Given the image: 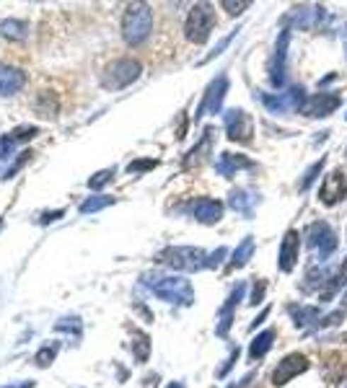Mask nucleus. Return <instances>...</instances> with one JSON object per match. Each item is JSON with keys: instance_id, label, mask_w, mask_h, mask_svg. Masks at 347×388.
<instances>
[{"instance_id": "f257e3e1", "label": "nucleus", "mask_w": 347, "mask_h": 388, "mask_svg": "<svg viewBox=\"0 0 347 388\" xmlns=\"http://www.w3.org/2000/svg\"><path fill=\"white\" fill-rule=\"evenodd\" d=\"M153 31V11L145 3H132L122 16V37L130 47H140Z\"/></svg>"}, {"instance_id": "f03ea898", "label": "nucleus", "mask_w": 347, "mask_h": 388, "mask_svg": "<svg viewBox=\"0 0 347 388\" xmlns=\"http://www.w3.org/2000/svg\"><path fill=\"white\" fill-rule=\"evenodd\" d=\"M212 26H215V11L207 3H200L189 11L187 23H184V37L192 42V45H203L210 37Z\"/></svg>"}, {"instance_id": "7ed1b4c3", "label": "nucleus", "mask_w": 347, "mask_h": 388, "mask_svg": "<svg viewBox=\"0 0 347 388\" xmlns=\"http://www.w3.org/2000/svg\"><path fill=\"white\" fill-rule=\"evenodd\" d=\"M164 264H171L174 269H184V272H197L200 267H205V251L200 249H189V246H179V249H166L161 254Z\"/></svg>"}, {"instance_id": "20e7f679", "label": "nucleus", "mask_w": 347, "mask_h": 388, "mask_svg": "<svg viewBox=\"0 0 347 388\" xmlns=\"http://www.w3.org/2000/svg\"><path fill=\"white\" fill-rule=\"evenodd\" d=\"M151 287L156 295L171 300V303H184V306L192 303V287H189L187 280H179V277H159V283H151Z\"/></svg>"}, {"instance_id": "39448f33", "label": "nucleus", "mask_w": 347, "mask_h": 388, "mask_svg": "<svg viewBox=\"0 0 347 388\" xmlns=\"http://www.w3.org/2000/svg\"><path fill=\"white\" fill-rule=\"evenodd\" d=\"M306 244H309V249L319 251L322 259H326V256L337 249V236H334V231L329 225L317 220V223H311L309 228H306Z\"/></svg>"}, {"instance_id": "423d86ee", "label": "nucleus", "mask_w": 347, "mask_h": 388, "mask_svg": "<svg viewBox=\"0 0 347 388\" xmlns=\"http://www.w3.org/2000/svg\"><path fill=\"white\" fill-rule=\"evenodd\" d=\"M137 75H140V65L130 57H122V60H114L109 65L104 75V86L106 89H125L132 81H137Z\"/></svg>"}, {"instance_id": "0eeeda50", "label": "nucleus", "mask_w": 347, "mask_h": 388, "mask_svg": "<svg viewBox=\"0 0 347 388\" xmlns=\"http://www.w3.org/2000/svg\"><path fill=\"white\" fill-rule=\"evenodd\" d=\"M309 370V358L301 352L288 355L285 360H280V365L272 370V386H285L288 381H293L295 375H301Z\"/></svg>"}, {"instance_id": "6e6552de", "label": "nucleus", "mask_w": 347, "mask_h": 388, "mask_svg": "<svg viewBox=\"0 0 347 388\" xmlns=\"http://www.w3.org/2000/svg\"><path fill=\"white\" fill-rule=\"evenodd\" d=\"M306 91L301 89V86H293V89L288 91V93H283V96H264V106L270 109V112L275 114H285V112H293V109H298L301 112L303 101H306V96H303Z\"/></svg>"}, {"instance_id": "1a4fd4ad", "label": "nucleus", "mask_w": 347, "mask_h": 388, "mask_svg": "<svg viewBox=\"0 0 347 388\" xmlns=\"http://www.w3.org/2000/svg\"><path fill=\"white\" fill-rule=\"evenodd\" d=\"M226 132H228V137L236 142H249L251 132H254V127H251V117L246 112H241V109L228 112L226 114Z\"/></svg>"}, {"instance_id": "9d476101", "label": "nucleus", "mask_w": 347, "mask_h": 388, "mask_svg": "<svg viewBox=\"0 0 347 388\" xmlns=\"http://www.w3.org/2000/svg\"><path fill=\"white\" fill-rule=\"evenodd\" d=\"M340 101L342 98L337 93H317V96L303 101L301 114H306V117H326V114H332L340 106Z\"/></svg>"}, {"instance_id": "9b49d317", "label": "nucleus", "mask_w": 347, "mask_h": 388, "mask_svg": "<svg viewBox=\"0 0 347 388\" xmlns=\"http://www.w3.org/2000/svg\"><path fill=\"white\" fill-rule=\"evenodd\" d=\"M228 91V78H215V81L207 86V91H205V98L203 104H200V109H197V117H203L205 112H220V104H223V96H226Z\"/></svg>"}, {"instance_id": "f8f14e48", "label": "nucleus", "mask_w": 347, "mask_h": 388, "mask_svg": "<svg viewBox=\"0 0 347 388\" xmlns=\"http://www.w3.org/2000/svg\"><path fill=\"white\" fill-rule=\"evenodd\" d=\"M345 192H347V181H345V176H342V171H332L324 179V184H322L319 200L332 207V205H337V202L345 197Z\"/></svg>"}, {"instance_id": "ddd939ff", "label": "nucleus", "mask_w": 347, "mask_h": 388, "mask_svg": "<svg viewBox=\"0 0 347 388\" xmlns=\"http://www.w3.org/2000/svg\"><path fill=\"white\" fill-rule=\"evenodd\" d=\"M298 249H301V239H298V231H288L283 244H280V269L283 272H293L295 261H298Z\"/></svg>"}, {"instance_id": "4468645a", "label": "nucleus", "mask_w": 347, "mask_h": 388, "mask_svg": "<svg viewBox=\"0 0 347 388\" xmlns=\"http://www.w3.org/2000/svg\"><path fill=\"white\" fill-rule=\"evenodd\" d=\"M285 50H288V31H283L278 39V50H275V57H272V65H270V78L275 86H283L285 81Z\"/></svg>"}, {"instance_id": "2eb2a0df", "label": "nucleus", "mask_w": 347, "mask_h": 388, "mask_svg": "<svg viewBox=\"0 0 347 388\" xmlns=\"http://www.w3.org/2000/svg\"><path fill=\"white\" fill-rule=\"evenodd\" d=\"M195 217L205 225L218 223L220 217H223V205L215 202V200H200L197 202V207H195Z\"/></svg>"}, {"instance_id": "dca6fc26", "label": "nucleus", "mask_w": 347, "mask_h": 388, "mask_svg": "<svg viewBox=\"0 0 347 388\" xmlns=\"http://www.w3.org/2000/svg\"><path fill=\"white\" fill-rule=\"evenodd\" d=\"M241 295H244V285H239V287L228 295V303L223 306V311H220V324H218V329H215V334H220V336L228 334V326L234 321V308H236V303L241 300Z\"/></svg>"}, {"instance_id": "f3484780", "label": "nucleus", "mask_w": 347, "mask_h": 388, "mask_svg": "<svg viewBox=\"0 0 347 388\" xmlns=\"http://www.w3.org/2000/svg\"><path fill=\"white\" fill-rule=\"evenodd\" d=\"M23 86V75L18 70H11V67H3L0 65V96L6 93H13L16 89Z\"/></svg>"}, {"instance_id": "a211bd4d", "label": "nucleus", "mask_w": 347, "mask_h": 388, "mask_svg": "<svg viewBox=\"0 0 347 388\" xmlns=\"http://www.w3.org/2000/svg\"><path fill=\"white\" fill-rule=\"evenodd\" d=\"M288 311L293 316L295 326H309V324L319 321V308L314 306H290Z\"/></svg>"}, {"instance_id": "6ab92c4d", "label": "nucleus", "mask_w": 347, "mask_h": 388, "mask_svg": "<svg viewBox=\"0 0 347 388\" xmlns=\"http://www.w3.org/2000/svg\"><path fill=\"white\" fill-rule=\"evenodd\" d=\"M272 342H275V331L272 329H267V331H262V334L251 342V350H249V358L251 360H259V358H264L267 352H270V347H272Z\"/></svg>"}, {"instance_id": "aec40b11", "label": "nucleus", "mask_w": 347, "mask_h": 388, "mask_svg": "<svg viewBox=\"0 0 347 388\" xmlns=\"http://www.w3.org/2000/svg\"><path fill=\"white\" fill-rule=\"evenodd\" d=\"M251 254H254V239L251 236H246V239L241 241V246L234 251V259H231V264H228V269H239L244 267L246 261L251 259Z\"/></svg>"}, {"instance_id": "412c9836", "label": "nucleus", "mask_w": 347, "mask_h": 388, "mask_svg": "<svg viewBox=\"0 0 347 388\" xmlns=\"http://www.w3.org/2000/svg\"><path fill=\"white\" fill-rule=\"evenodd\" d=\"M241 166H251L249 158H241V156H234V153H223L220 156V164H218V171L223 176H231L236 169H241Z\"/></svg>"}, {"instance_id": "4be33fe9", "label": "nucleus", "mask_w": 347, "mask_h": 388, "mask_svg": "<svg viewBox=\"0 0 347 388\" xmlns=\"http://www.w3.org/2000/svg\"><path fill=\"white\" fill-rule=\"evenodd\" d=\"M254 202H257V197H249L246 192L231 194V205H234V210H239L244 215H251V205H254Z\"/></svg>"}, {"instance_id": "5701e85b", "label": "nucleus", "mask_w": 347, "mask_h": 388, "mask_svg": "<svg viewBox=\"0 0 347 388\" xmlns=\"http://www.w3.org/2000/svg\"><path fill=\"white\" fill-rule=\"evenodd\" d=\"M319 16H322V11H319V8H306V13H303V8H301V11H298V16H295V21H298V26H303V29H311Z\"/></svg>"}, {"instance_id": "b1692460", "label": "nucleus", "mask_w": 347, "mask_h": 388, "mask_svg": "<svg viewBox=\"0 0 347 388\" xmlns=\"http://www.w3.org/2000/svg\"><path fill=\"white\" fill-rule=\"evenodd\" d=\"M322 169H324V158H322L319 164H314V166L309 169V171H306V176L301 179V189H309L311 184H314V179H317V173L322 171Z\"/></svg>"}, {"instance_id": "393cba45", "label": "nucleus", "mask_w": 347, "mask_h": 388, "mask_svg": "<svg viewBox=\"0 0 347 388\" xmlns=\"http://www.w3.org/2000/svg\"><path fill=\"white\" fill-rule=\"evenodd\" d=\"M324 275H326V272H324L322 267H314V269L309 272V283L303 285V290H306V292L314 290V287H317V285L322 283V277H324Z\"/></svg>"}, {"instance_id": "a878e982", "label": "nucleus", "mask_w": 347, "mask_h": 388, "mask_svg": "<svg viewBox=\"0 0 347 388\" xmlns=\"http://www.w3.org/2000/svg\"><path fill=\"white\" fill-rule=\"evenodd\" d=\"M345 283V277H329V287L326 290H322V300H329L334 295V292L340 290V285Z\"/></svg>"}, {"instance_id": "bb28decb", "label": "nucleus", "mask_w": 347, "mask_h": 388, "mask_svg": "<svg viewBox=\"0 0 347 388\" xmlns=\"http://www.w3.org/2000/svg\"><path fill=\"white\" fill-rule=\"evenodd\" d=\"M223 8H226L231 16H239L244 8H249V3H246V0H244V3H231V0H223Z\"/></svg>"}, {"instance_id": "cd10ccee", "label": "nucleus", "mask_w": 347, "mask_h": 388, "mask_svg": "<svg viewBox=\"0 0 347 388\" xmlns=\"http://www.w3.org/2000/svg\"><path fill=\"white\" fill-rule=\"evenodd\" d=\"M112 176H114V169H112V171H101V173H96V179H91V181H89V187L98 189L101 184H104V181L112 179Z\"/></svg>"}, {"instance_id": "c85d7f7f", "label": "nucleus", "mask_w": 347, "mask_h": 388, "mask_svg": "<svg viewBox=\"0 0 347 388\" xmlns=\"http://www.w3.org/2000/svg\"><path fill=\"white\" fill-rule=\"evenodd\" d=\"M264 287H267V285L262 283V280H259L257 285H254V292H251V306H259V303H262V295H264Z\"/></svg>"}, {"instance_id": "c756f323", "label": "nucleus", "mask_w": 347, "mask_h": 388, "mask_svg": "<svg viewBox=\"0 0 347 388\" xmlns=\"http://www.w3.org/2000/svg\"><path fill=\"white\" fill-rule=\"evenodd\" d=\"M236 358H239V350H234V352H231V358L226 360V365H223V367H218V378H223V375H226L228 370H231V367H234Z\"/></svg>"}, {"instance_id": "7c9ffc66", "label": "nucleus", "mask_w": 347, "mask_h": 388, "mask_svg": "<svg viewBox=\"0 0 347 388\" xmlns=\"http://www.w3.org/2000/svg\"><path fill=\"white\" fill-rule=\"evenodd\" d=\"M342 319H345V314H342V311H334V314H329L324 321H322V326H334V324H340Z\"/></svg>"}, {"instance_id": "2f4dec72", "label": "nucleus", "mask_w": 347, "mask_h": 388, "mask_svg": "<svg viewBox=\"0 0 347 388\" xmlns=\"http://www.w3.org/2000/svg\"><path fill=\"white\" fill-rule=\"evenodd\" d=\"M52 358H55V350H42L37 355V363H39V365H50V363H52Z\"/></svg>"}, {"instance_id": "473e14b6", "label": "nucleus", "mask_w": 347, "mask_h": 388, "mask_svg": "<svg viewBox=\"0 0 347 388\" xmlns=\"http://www.w3.org/2000/svg\"><path fill=\"white\" fill-rule=\"evenodd\" d=\"M156 161H135V164H130V171H143V169H153Z\"/></svg>"}, {"instance_id": "72a5a7b5", "label": "nucleus", "mask_w": 347, "mask_h": 388, "mask_svg": "<svg viewBox=\"0 0 347 388\" xmlns=\"http://www.w3.org/2000/svg\"><path fill=\"white\" fill-rule=\"evenodd\" d=\"M342 269H345V272H347V259H345V261H342Z\"/></svg>"}, {"instance_id": "f704fd0d", "label": "nucleus", "mask_w": 347, "mask_h": 388, "mask_svg": "<svg viewBox=\"0 0 347 388\" xmlns=\"http://www.w3.org/2000/svg\"><path fill=\"white\" fill-rule=\"evenodd\" d=\"M342 303H347V292H345V295H342Z\"/></svg>"}, {"instance_id": "c9c22d12", "label": "nucleus", "mask_w": 347, "mask_h": 388, "mask_svg": "<svg viewBox=\"0 0 347 388\" xmlns=\"http://www.w3.org/2000/svg\"><path fill=\"white\" fill-rule=\"evenodd\" d=\"M171 388H181V386H171Z\"/></svg>"}]
</instances>
